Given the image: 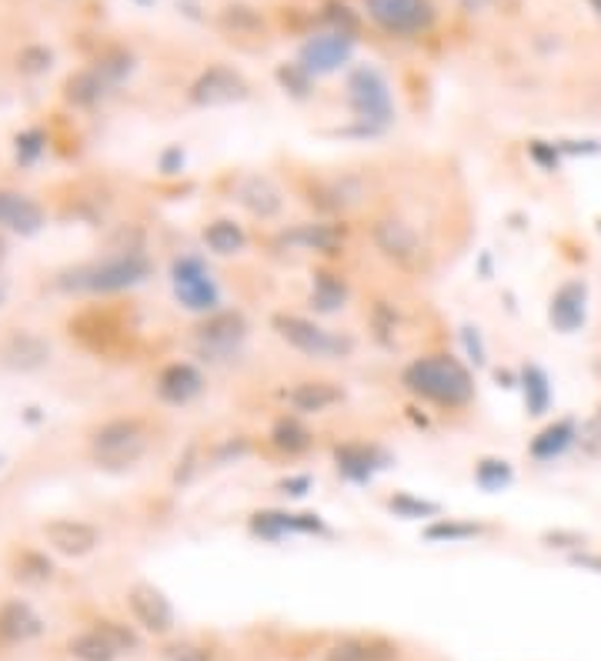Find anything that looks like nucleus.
<instances>
[{"mask_svg":"<svg viewBox=\"0 0 601 661\" xmlns=\"http://www.w3.org/2000/svg\"><path fill=\"white\" fill-rule=\"evenodd\" d=\"M187 97L194 107H230L250 97V83L234 67L214 63L190 83Z\"/></svg>","mask_w":601,"mask_h":661,"instance_id":"9","label":"nucleus"},{"mask_svg":"<svg viewBox=\"0 0 601 661\" xmlns=\"http://www.w3.org/2000/svg\"><path fill=\"white\" fill-rule=\"evenodd\" d=\"M324 661H397V644H391L387 638L351 634L334 641Z\"/></svg>","mask_w":601,"mask_h":661,"instance_id":"22","label":"nucleus"},{"mask_svg":"<svg viewBox=\"0 0 601 661\" xmlns=\"http://www.w3.org/2000/svg\"><path fill=\"white\" fill-rule=\"evenodd\" d=\"M47 354H50V347H47L37 334H27V331L13 334V337L7 341V347H3L7 364H10V367H20V371L40 367V364L47 361Z\"/></svg>","mask_w":601,"mask_h":661,"instance_id":"29","label":"nucleus"},{"mask_svg":"<svg viewBox=\"0 0 601 661\" xmlns=\"http://www.w3.org/2000/svg\"><path fill=\"white\" fill-rule=\"evenodd\" d=\"M267 441H270L274 451H280V454H287V457H297V454L311 451L314 434H311V427L300 421V414H280V417L274 421Z\"/></svg>","mask_w":601,"mask_h":661,"instance_id":"25","label":"nucleus"},{"mask_svg":"<svg viewBox=\"0 0 601 661\" xmlns=\"http://www.w3.org/2000/svg\"><path fill=\"white\" fill-rule=\"evenodd\" d=\"M150 277V260L140 250H120L93 264H80L60 274L63 290H87V294H114L127 290Z\"/></svg>","mask_w":601,"mask_h":661,"instance_id":"2","label":"nucleus"},{"mask_svg":"<svg viewBox=\"0 0 601 661\" xmlns=\"http://www.w3.org/2000/svg\"><path fill=\"white\" fill-rule=\"evenodd\" d=\"M461 344H464V354H467V361H471L474 367H481V364L487 361V347H484V337H481L477 327L464 324V327H461Z\"/></svg>","mask_w":601,"mask_h":661,"instance_id":"45","label":"nucleus"},{"mask_svg":"<svg viewBox=\"0 0 601 661\" xmlns=\"http://www.w3.org/2000/svg\"><path fill=\"white\" fill-rule=\"evenodd\" d=\"M43 150H47L43 130H23L13 137V154H17V164H23V167H30Z\"/></svg>","mask_w":601,"mask_h":661,"instance_id":"38","label":"nucleus"},{"mask_svg":"<svg viewBox=\"0 0 601 661\" xmlns=\"http://www.w3.org/2000/svg\"><path fill=\"white\" fill-rule=\"evenodd\" d=\"M147 454V431L134 417H114L90 437V457L107 471H124Z\"/></svg>","mask_w":601,"mask_h":661,"instance_id":"5","label":"nucleus"},{"mask_svg":"<svg viewBox=\"0 0 601 661\" xmlns=\"http://www.w3.org/2000/svg\"><path fill=\"white\" fill-rule=\"evenodd\" d=\"M127 608L137 618V624L147 628L150 634H167L174 628V608L164 598V591H157L154 584H134L127 594Z\"/></svg>","mask_w":601,"mask_h":661,"instance_id":"16","label":"nucleus"},{"mask_svg":"<svg viewBox=\"0 0 601 661\" xmlns=\"http://www.w3.org/2000/svg\"><path fill=\"white\" fill-rule=\"evenodd\" d=\"M367 17L387 33H424L434 23L431 0H364Z\"/></svg>","mask_w":601,"mask_h":661,"instance_id":"10","label":"nucleus"},{"mask_svg":"<svg viewBox=\"0 0 601 661\" xmlns=\"http://www.w3.org/2000/svg\"><path fill=\"white\" fill-rule=\"evenodd\" d=\"M594 421H598V424H601V404H598V417H594Z\"/></svg>","mask_w":601,"mask_h":661,"instance_id":"52","label":"nucleus"},{"mask_svg":"<svg viewBox=\"0 0 601 661\" xmlns=\"http://www.w3.org/2000/svg\"><path fill=\"white\" fill-rule=\"evenodd\" d=\"M511 481H514V467H511L504 457L487 454V457H477V461H474V484H477L481 491L494 494V491H504Z\"/></svg>","mask_w":601,"mask_h":661,"instance_id":"31","label":"nucleus"},{"mask_svg":"<svg viewBox=\"0 0 601 661\" xmlns=\"http://www.w3.org/2000/svg\"><path fill=\"white\" fill-rule=\"evenodd\" d=\"M344 237H347V227L341 220H307V224L284 230V244L311 250V254H327V257L341 254Z\"/></svg>","mask_w":601,"mask_h":661,"instance_id":"17","label":"nucleus"},{"mask_svg":"<svg viewBox=\"0 0 601 661\" xmlns=\"http://www.w3.org/2000/svg\"><path fill=\"white\" fill-rule=\"evenodd\" d=\"M67 651H70L77 661H114V658H117V648H114L97 628L73 634V638L67 641Z\"/></svg>","mask_w":601,"mask_h":661,"instance_id":"32","label":"nucleus"},{"mask_svg":"<svg viewBox=\"0 0 601 661\" xmlns=\"http://www.w3.org/2000/svg\"><path fill=\"white\" fill-rule=\"evenodd\" d=\"M130 67H134V57L127 53V50H110V53H104L100 60H97V73L107 80V83H117V80H124L127 73H130Z\"/></svg>","mask_w":601,"mask_h":661,"instance_id":"37","label":"nucleus"},{"mask_svg":"<svg viewBox=\"0 0 601 661\" xmlns=\"http://www.w3.org/2000/svg\"><path fill=\"white\" fill-rule=\"evenodd\" d=\"M180 167H184V150L180 144H174L160 154V174H177Z\"/></svg>","mask_w":601,"mask_h":661,"instance_id":"47","label":"nucleus"},{"mask_svg":"<svg viewBox=\"0 0 601 661\" xmlns=\"http://www.w3.org/2000/svg\"><path fill=\"white\" fill-rule=\"evenodd\" d=\"M50 63H53V53L47 47H27L17 57V67L23 73H43V70H50Z\"/></svg>","mask_w":601,"mask_h":661,"instance_id":"44","label":"nucleus"},{"mask_svg":"<svg viewBox=\"0 0 601 661\" xmlns=\"http://www.w3.org/2000/svg\"><path fill=\"white\" fill-rule=\"evenodd\" d=\"M528 157H531L541 170L551 174V170L561 167V157H564V154H561L558 140H538V137H534V140H528Z\"/></svg>","mask_w":601,"mask_h":661,"instance_id":"40","label":"nucleus"},{"mask_svg":"<svg viewBox=\"0 0 601 661\" xmlns=\"http://www.w3.org/2000/svg\"><path fill=\"white\" fill-rule=\"evenodd\" d=\"M247 527L260 541H284L290 534H317V537L331 534V527L324 524L321 514H314V511H280V507L254 511Z\"/></svg>","mask_w":601,"mask_h":661,"instance_id":"11","label":"nucleus"},{"mask_svg":"<svg viewBox=\"0 0 601 661\" xmlns=\"http://www.w3.org/2000/svg\"><path fill=\"white\" fill-rule=\"evenodd\" d=\"M204 391V374L190 361H174L157 374V397L167 404H190Z\"/></svg>","mask_w":601,"mask_h":661,"instance_id":"19","label":"nucleus"},{"mask_svg":"<svg viewBox=\"0 0 601 661\" xmlns=\"http://www.w3.org/2000/svg\"><path fill=\"white\" fill-rule=\"evenodd\" d=\"M43 537L57 554L67 558H83L100 544V531L87 521H73V517H53L43 524Z\"/></svg>","mask_w":601,"mask_h":661,"instance_id":"15","label":"nucleus"},{"mask_svg":"<svg viewBox=\"0 0 601 661\" xmlns=\"http://www.w3.org/2000/svg\"><path fill=\"white\" fill-rule=\"evenodd\" d=\"M107 80L90 67V70H80V73H73L70 80H67V87H63V93H67V100L70 103H77V107H93L104 93H107Z\"/></svg>","mask_w":601,"mask_h":661,"instance_id":"30","label":"nucleus"},{"mask_svg":"<svg viewBox=\"0 0 601 661\" xmlns=\"http://www.w3.org/2000/svg\"><path fill=\"white\" fill-rule=\"evenodd\" d=\"M347 107L354 114V127L347 134L357 137H377L391 127L394 120V100H391V87L387 80L374 70V67H357L347 77L344 87Z\"/></svg>","mask_w":601,"mask_h":661,"instance_id":"3","label":"nucleus"},{"mask_svg":"<svg viewBox=\"0 0 601 661\" xmlns=\"http://www.w3.org/2000/svg\"><path fill=\"white\" fill-rule=\"evenodd\" d=\"M277 83H280V90L290 93L294 100H304V97H311L314 73L304 70L300 63H280V67H277Z\"/></svg>","mask_w":601,"mask_h":661,"instance_id":"35","label":"nucleus"},{"mask_svg":"<svg viewBox=\"0 0 601 661\" xmlns=\"http://www.w3.org/2000/svg\"><path fill=\"white\" fill-rule=\"evenodd\" d=\"M351 50H354V37L351 33H341V30H324V33H314L300 43V53H297V63L311 73H331L337 67H344L351 60Z\"/></svg>","mask_w":601,"mask_h":661,"instance_id":"12","label":"nucleus"},{"mask_svg":"<svg viewBox=\"0 0 601 661\" xmlns=\"http://www.w3.org/2000/svg\"><path fill=\"white\" fill-rule=\"evenodd\" d=\"M237 204L257 220H274L284 210V194L267 174H247L237 184Z\"/></svg>","mask_w":601,"mask_h":661,"instance_id":"18","label":"nucleus"},{"mask_svg":"<svg viewBox=\"0 0 601 661\" xmlns=\"http://www.w3.org/2000/svg\"><path fill=\"white\" fill-rule=\"evenodd\" d=\"M391 454L381 451L377 444H364V441H344L334 447V467L344 481L351 484H367L374 481V474L381 467H387Z\"/></svg>","mask_w":601,"mask_h":661,"instance_id":"13","label":"nucleus"},{"mask_svg":"<svg viewBox=\"0 0 601 661\" xmlns=\"http://www.w3.org/2000/svg\"><path fill=\"white\" fill-rule=\"evenodd\" d=\"M170 287H174V297L180 300V307H187L194 314H210L220 307V287L210 277L207 264L194 254H180L170 264Z\"/></svg>","mask_w":601,"mask_h":661,"instance_id":"6","label":"nucleus"},{"mask_svg":"<svg viewBox=\"0 0 601 661\" xmlns=\"http://www.w3.org/2000/svg\"><path fill=\"white\" fill-rule=\"evenodd\" d=\"M0 227L30 237L43 227V207L37 200H30L27 194L0 187Z\"/></svg>","mask_w":601,"mask_h":661,"instance_id":"21","label":"nucleus"},{"mask_svg":"<svg viewBox=\"0 0 601 661\" xmlns=\"http://www.w3.org/2000/svg\"><path fill=\"white\" fill-rule=\"evenodd\" d=\"M461 3H464V10H471V13H474V10H481L487 0H461Z\"/></svg>","mask_w":601,"mask_h":661,"instance_id":"49","label":"nucleus"},{"mask_svg":"<svg viewBox=\"0 0 601 661\" xmlns=\"http://www.w3.org/2000/svg\"><path fill=\"white\" fill-rule=\"evenodd\" d=\"M33 634H40V618H37V611L27 601L13 598V601L0 604V641L3 644L27 641Z\"/></svg>","mask_w":601,"mask_h":661,"instance_id":"24","label":"nucleus"},{"mask_svg":"<svg viewBox=\"0 0 601 661\" xmlns=\"http://www.w3.org/2000/svg\"><path fill=\"white\" fill-rule=\"evenodd\" d=\"M311 304L321 314H334L347 304V280L334 270H314L311 277Z\"/></svg>","mask_w":601,"mask_h":661,"instance_id":"28","label":"nucleus"},{"mask_svg":"<svg viewBox=\"0 0 601 661\" xmlns=\"http://www.w3.org/2000/svg\"><path fill=\"white\" fill-rule=\"evenodd\" d=\"M341 401H344V387L337 381H324V377L297 381L287 391V404L294 407V414H321Z\"/></svg>","mask_w":601,"mask_h":661,"instance_id":"20","label":"nucleus"},{"mask_svg":"<svg viewBox=\"0 0 601 661\" xmlns=\"http://www.w3.org/2000/svg\"><path fill=\"white\" fill-rule=\"evenodd\" d=\"M220 20H224V27H230V30H260V27H264L260 13H257L254 7H244V3L224 7Z\"/></svg>","mask_w":601,"mask_h":661,"instance_id":"39","label":"nucleus"},{"mask_svg":"<svg viewBox=\"0 0 601 661\" xmlns=\"http://www.w3.org/2000/svg\"><path fill=\"white\" fill-rule=\"evenodd\" d=\"M13 574H17L20 581H27V584H40V581H47V578L53 574V564H50L43 554H37V551H23Z\"/></svg>","mask_w":601,"mask_h":661,"instance_id":"36","label":"nucleus"},{"mask_svg":"<svg viewBox=\"0 0 601 661\" xmlns=\"http://www.w3.org/2000/svg\"><path fill=\"white\" fill-rule=\"evenodd\" d=\"M588 3H591V10H594V13L601 17V0H588Z\"/></svg>","mask_w":601,"mask_h":661,"instance_id":"51","label":"nucleus"},{"mask_svg":"<svg viewBox=\"0 0 601 661\" xmlns=\"http://www.w3.org/2000/svg\"><path fill=\"white\" fill-rule=\"evenodd\" d=\"M204 244L217 257H234V254L247 250V230L234 217H217L204 227Z\"/></svg>","mask_w":601,"mask_h":661,"instance_id":"27","label":"nucleus"},{"mask_svg":"<svg viewBox=\"0 0 601 661\" xmlns=\"http://www.w3.org/2000/svg\"><path fill=\"white\" fill-rule=\"evenodd\" d=\"M544 541H571V544H581V534H564V531H551V534H544ZM561 547H568V544H561Z\"/></svg>","mask_w":601,"mask_h":661,"instance_id":"48","label":"nucleus"},{"mask_svg":"<svg viewBox=\"0 0 601 661\" xmlns=\"http://www.w3.org/2000/svg\"><path fill=\"white\" fill-rule=\"evenodd\" d=\"M164 654H167V661H214V651H210L207 644H197V641L167 644Z\"/></svg>","mask_w":601,"mask_h":661,"instance_id":"42","label":"nucleus"},{"mask_svg":"<svg viewBox=\"0 0 601 661\" xmlns=\"http://www.w3.org/2000/svg\"><path fill=\"white\" fill-rule=\"evenodd\" d=\"M578 444V424H574V417H558V421H551V424H544L534 437H531V444H528V454L534 457V461H554V457H561L568 447H574Z\"/></svg>","mask_w":601,"mask_h":661,"instance_id":"23","label":"nucleus"},{"mask_svg":"<svg viewBox=\"0 0 601 661\" xmlns=\"http://www.w3.org/2000/svg\"><path fill=\"white\" fill-rule=\"evenodd\" d=\"M324 20L331 23V30L351 33V37H354V30H357V17H354V10H351L347 3H337V0H331V3L324 7Z\"/></svg>","mask_w":601,"mask_h":661,"instance_id":"43","label":"nucleus"},{"mask_svg":"<svg viewBox=\"0 0 601 661\" xmlns=\"http://www.w3.org/2000/svg\"><path fill=\"white\" fill-rule=\"evenodd\" d=\"M548 320L561 334H574L588 320V284L581 277L564 280L548 300Z\"/></svg>","mask_w":601,"mask_h":661,"instance_id":"14","label":"nucleus"},{"mask_svg":"<svg viewBox=\"0 0 601 661\" xmlns=\"http://www.w3.org/2000/svg\"><path fill=\"white\" fill-rule=\"evenodd\" d=\"M277 487H280V494H287V497H304V494L311 491V474H287Z\"/></svg>","mask_w":601,"mask_h":661,"instance_id":"46","label":"nucleus"},{"mask_svg":"<svg viewBox=\"0 0 601 661\" xmlns=\"http://www.w3.org/2000/svg\"><path fill=\"white\" fill-rule=\"evenodd\" d=\"M387 511H391L394 517L417 521V517H434L441 507H437V501L417 497V494H411V491H394V494L387 497Z\"/></svg>","mask_w":601,"mask_h":661,"instance_id":"33","label":"nucleus"},{"mask_svg":"<svg viewBox=\"0 0 601 661\" xmlns=\"http://www.w3.org/2000/svg\"><path fill=\"white\" fill-rule=\"evenodd\" d=\"M93 628H97V631H100V634L117 648V654H124V651H134V648H137V634H134L127 624H117V621H107V618H104V621H97Z\"/></svg>","mask_w":601,"mask_h":661,"instance_id":"41","label":"nucleus"},{"mask_svg":"<svg viewBox=\"0 0 601 661\" xmlns=\"http://www.w3.org/2000/svg\"><path fill=\"white\" fill-rule=\"evenodd\" d=\"M247 331H250V324L240 310L217 307V310L204 314V320L194 327V347L207 361H224L240 351V344L247 341Z\"/></svg>","mask_w":601,"mask_h":661,"instance_id":"7","label":"nucleus"},{"mask_svg":"<svg viewBox=\"0 0 601 661\" xmlns=\"http://www.w3.org/2000/svg\"><path fill=\"white\" fill-rule=\"evenodd\" d=\"M3 257H7V240H3V234H0V264H3Z\"/></svg>","mask_w":601,"mask_h":661,"instance_id":"50","label":"nucleus"},{"mask_svg":"<svg viewBox=\"0 0 601 661\" xmlns=\"http://www.w3.org/2000/svg\"><path fill=\"white\" fill-rule=\"evenodd\" d=\"M518 384H521V394H524V411H528L531 417H541V414L551 411L554 391H551V377L544 374V367L524 364V367L518 371Z\"/></svg>","mask_w":601,"mask_h":661,"instance_id":"26","label":"nucleus"},{"mask_svg":"<svg viewBox=\"0 0 601 661\" xmlns=\"http://www.w3.org/2000/svg\"><path fill=\"white\" fill-rule=\"evenodd\" d=\"M484 527L481 524H471V521H457V517H437L434 524H427L424 527V537L427 541H447V544H454V541H467V537H477Z\"/></svg>","mask_w":601,"mask_h":661,"instance_id":"34","label":"nucleus"},{"mask_svg":"<svg viewBox=\"0 0 601 661\" xmlns=\"http://www.w3.org/2000/svg\"><path fill=\"white\" fill-rule=\"evenodd\" d=\"M137 3H150V0H137Z\"/></svg>","mask_w":601,"mask_h":661,"instance_id":"53","label":"nucleus"},{"mask_svg":"<svg viewBox=\"0 0 601 661\" xmlns=\"http://www.w3.org/2000/svg\"><path fill=\"white\" fill-rule=\"evenodd\" d=\"M598 230H601V220H598Z\"/></svg>","mask_w":601,"mask_h":661,"instance_id":"54","label":"nucleus"},{"mask_svg":"<svg viewBox=\"0 0 601 661\" xmlns=\"http://www.w3.org/2000/svg\"><path fill=\"white\" fill-rule=\"evenodd\" d=\"M270 327L284 344H290L294 351H300L307 357L327 361V357H347L354 351L351 337H344V334H337V331H331V327H324L311 317H300V314L277 310L270 317Z\"/></svg>","mask_w":601,"mask_h":661,"instance_id":"4","label":"nucleus"},{"mask_svg":"<svg viewBox=\"0 0 601 661\" xmlns=\"http://www.w3.org/2000/svg\"><path fill=\"white\" fill-rule=\"evenodd\" d=\"M401 384L437 407H467L474 401V374L464 361H457L447 351L421 354L401 371Z\"/></svg>","mask_w":601,"mask_h":661,"instance_id":"1","label":"nucleus"},{"mask_svg":"<svg viewBox=\"0 0 601 661\" xmlns=\"http://www.w3.org/2000/svg\"><path fill=\"white\" fill-rule=\"evenodd\" d=\"M371 240H374V247H377L391 264H397V267H404V270L417 267L421 257H424V240H421V234H417L404 217H394V214L377 217V220L371 224Z\"/></svg>","mask_w":601,"mask_h":661,"instance_id":"8","label":"nucleus"}]
</instances>
